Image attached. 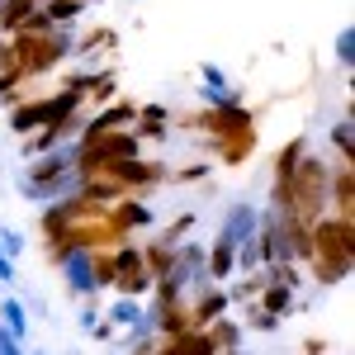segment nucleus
Listing matches in <instances>:
<instances>
[{
  "label": "nucleus",
  "mask_w": 355,
  "mask_h": 355,
  "mask_svg": "<svg viewBox=\"0 0 355 355\" xmlns=\"http://www.w3.org/2000/svg\"><path fill=\"white\" fill-rule=\"evenodd\" d=\"M308 266H313V279L318 284H341L351 279L355 266V218H341V214H322V218L308 227Z\"/></svg>",
  "instance_id": "f257e3e1"
},
{
  "label": "nucleus",
  "mask_w": 355,
  "mask_h": 355,
  "mask_svg": "<svg viewBox=\"0 0 355 355\" xmlns=\"http://www.w3.org/2000/svg\"><path fill=\"white\" fill-rule=\"evenodd\" d=\"M15 43V67L19 76H48L53 67H62V57L76 53V33L71 28H48V33H10Z\"/></svg>",
  "instance_id": "f03ea898"
},
{
  "label": "nucleus",
  "mask_w": 355,
  "mask_h": 355,
  "mask_svg": "<svg viewBox=\"0 0 355 355\" xmlns=\"http://www.w3.org/2000/svg\"><path fill=\"white\" fill-rule=\"evenodd\" d=\"M327 185H331L327 157H308L303 152V162L294 166V180H289V214L303 227H313V223L327 214Z\"/></svg>",
  "instance_id": "7ed1b4c3"
},
{
  "label": "nucleus",
  "mask_w": 355,
  "mask_h": 355,
  "mask_svg": "<svg viewBox=\"0 0 355 355\" xmlns=\"http://www.w3.org/2000/svg\"><path fill=\"white\" fill-rule=\"evenodd\" d=\"M110 261H114V294L119 299H147L152 294V275L142 266V251L133 242H114L110 246Z\"/></svg>",
  "instance_id": "20e7f679"
},
{
  "label": "nucleus",
  "mask_w": 355,
  "mask_h": 355,
  "mask_svg": "<svg viewBox=\"0 0 355 355\" xmlns=\"http://www.w3.org/2000/svg\"><path fill=\"white\" fill-rule=\"evenodd\" d=\"M256 232H261V209H256L251 199H242V204H232V209L223 214V227H218V237H214V242H223V246H232V251H237V246L251 242Z\"/></svg>",
  "instance_id": "39448f33"
},
{
  "label": "nucleus",
  "mask_w": 355,
  "mask_h": 355,
  "mask_svg": "<svg viewBox=\"0 0 355 355\" xmlns=\"http://www.w3.org/2000/svg\"><path fill=\"white\" fill-rule=\"evenodd\" d=\"M194 128H204V133L214 137H227V133H246V128H256V119H251V110H246L242 100L237 105H218V110H204L190 119Z\"/></svg>",
  "instance_id": "423d86ee"
},
{
  "label": "nucleus",
  "mask_w": 355,
  "mask_h": 355,
  "mask_svg": "<svg viewBox=\"0 0 355 355\" xmlns=\"http://www.w3.org/2000/svg\"><path fill=\"white\" fill-rule=\"evenodd\" d=\"M152 223H157L152 204H142V199H133V194H123V199L110 209V227H114V237H119V242H128V232L152 227Z\"/></svg>",
  "instance_id": "0eeeda50"
},
{
  "label": "nucleus",
  "mask_w": 355,
  "mask_h": 355,
  "mask_svg": "<svg viewBox=\"0 0 355 355\" xmlns=\"http://www.w3.org/2000/svg\"><path fill=\"white\" fill-rule=\"evenodd\" d=\"M185 303H190V331H204L209 322L227 318V289H223V284H209V289L190 294Z\"/></svg>",
  "instance_id": "6e6552de"
},
{
  "label": "nucleus",
  "mask_w": 355,
  "mask_h": 355,
  "mask_svg": "<svg viewBox=\"0 0 355 355\" xmlns=\"http://www.w3.org/2000/svg\"><path fill=\"white\" fill-rule=\"evenodd\" d=\"M327 214L355 218V166H331V185H327Z\"/></svg>",
  "instance_id": "1a4fd4ad"
},
{
  "label": "nucleus",
  "mask_w": 355,
  "mask_h": 355,
  "mask_svg": "<svg viewBox=\"0 0 355 355\" xmlns=\"http://www.w3.org/2000/svg\"><path fill=\"white\" fill-rule=\"evenodd\" d=\"M48 123H53L48 95H43V100H24V105H15V110H10V128L19 133V142H24V137H33L38 128H48Z\"/></svg>",
  "instance_id": "9d476101"
},
{
  "label": "nucleus",
  "mask_w": 355,
  "mask_h": 355,
  "mask_svg": "<svg viewBox=\"0 0 355 355\" xmlns=\"http://www.w3.org/2000/svg\"><path fill=\"white\" fill-rule=\"evenodd\" d=\"M199 81H204V90H199V95H204V105H209V110H218V105H237V90L227 85L223 67L204 62V67H199Z\"/></svg>",
  "instance_id": "9b49d317"
},
{
  "label": "nucleus",
  "mask_w": 355,
  "mask_h": 355,
  "mask_svg": "<svg viewBox=\"0 0 355 355\" xmlns=\"http://www.w3.org/2000/svg\"><path fill=\"white\" fill-rule=\"evenodd\" d=\"M0 331H5L15 346H24V341H28V313H24V299H0Z\"/></svg>",
  "instance_id": "f8f14e48"
},
{
  "label": "nucleus",
  "mask_w": 355,
  "mask_h": 355,
  "mask_svg": "<svg viewBox=\"0 0 355 355\" xmlns=\"http://www.w3.org/2000/svg\"><path fill=\"white\" fill-rule=\"evenodd\" d=\"M214 152H218V162H227V166L246 162V157L256 152V128H246V133H227V137H214Z\"/></svg>",
  "instance_id": "ddd939ff"
},
{
  "label": "nucleus",
  "mask_w": 355,
  "mask_h": 355,
  "mask_svg": "<svg viewBox=\"0 0 355 355\" xmlns=\"http://www.w3.org/2000/svg\"><path fill=\"white\" fill-rule=\"evenodd\" d=\"M43 10V0H0V33L10 38V33H19L28 24V15H38Z\"/></svg>",
  "instance_id": "4468645a"
},
{
  "label": "nucleus",
  "mask_w": 355,
  "mask_h": 355,
  "mask_svg": "<svg viewBox=\"0 0 355 355\" xmlns=\"http://www.w3.org/2000/svg\"><path fill=\"white\" fill-rule=\"evenodd\" d=\"M256 308H261V313H270V318H284V313L294 308V289L266 279V284H261V294H256Z\"/></svg>",
  "instance_id": "2eb2a0df"
},
{
  "label": "nucleus",
  "mask_w": 355,
  "mask_h": 355,
  "mask_svg": "<svg viewBox=\"0 0 355 355\" xmlns=\"http://www.w3.org/2000/svg\"><path fill=\"white\" fill-rule=\"evenodd\" d=\"M142 318H147V303L142 299H114L110 308H105V322H110V327H137Z\"/></svg>",
  "instance_id": "dca6fc26"
},
{
  "label": "nucleus",
  "mask_w": 355,
  "mask_h": 355,
  "mask_svg": "<svg viewBox=\"0 0 355 355\" xmlns=\"http://www.w3.org/2000/svg\"><path fill=\"white\" fill-rule=\"evenodd\" d=\"M209 341H214V351H242V322H232V318H218V322H209Z\"/></svg>",
  "instance_id": "f3484780"
},
{
  "label": "nucleus",
  "mask_w": 355,
  "mask_h": 355,
  "mask_svg": "<svg viewBox=\"0 0 355 355\" xmlns=\"http://www.w3.org/2000/svg\"><path fill=\"white\" fill-rule=\"evenodd\" d=\"M137 251H142V266L152 275V284H157V279L171 270V261H175V246H166V242H147V246H137Z\"/></svg>",
  "instance_id": "a211bd4d"
},
{
  "label": "nucleus",
  "mask_w": 355,
  "mask_h": 355,
  "mask_svg": "<svg viewBox=\"0 0 355 355\" xmlns=\"http://www.w3.org/2000/svg\"><path fill=\"white\" fill-rule=\"evenodd\" d=\"M327 137H331V147H336V157H341V166H355V123L351 119H341Z\"/></svg>",
  "instance_id": "6ab92c4d"
},
{
  "label": "nucleus",
  "mask_w": 355,
  "mask_h": 355,
  "mask_svg": "<svg viewBox=\"0 0 355 355\" xmlns=\"http://www.w3.org/2000/svg\"><path fill=\"white\" fill-rule=\"evenodd\" d=\"M76 327H81L85 336H95V341H110V336H114V327L105 322L100 308H81V313H76Z\"/></svg>",
  "instance_id": "aec40b11"
},
{
  "label": "nucleus",
  "mask_w": 355,
  "mask_h": 355,
  "mask_svg": "<svg viewBox=\"0 0 355 355\" xmlns=\"http://www.w3.org/2000/svg\"><path fill=\"white\" fill-rule=\"evenodd\" d=\"M331 57H336V62H341L346 71L355 67V28H351V24H346L341 33H336V43H331Z\"/></svg>",
  "instance_id": "412c9836"
},
{
  "label": "nucleus",
  "mask_w": 355,
  "mask_h": 355,
  "mask_svg": "<svg viewBox=\"0 0 355 355\" xmlns=\"http://www.w3.org/2000/svg\"><path fill=\"white\" fill-rule=\"evenodd\" d=\"M24 232H19V227H0V256H10V261H15V266H19V256H24Z\"/></svg>",
  "instance_id": "4be33fe9"
},
{
  "label": "nucleus",
  "mask_w": 355,
  "mask_h": 355,
  "mask_svg": "<svg viewBox=\"0 0 355 355\" xmlns=\"http://www.w3.org/2000/svg\"><path fill=\"white\" fill-rule=\"evenodd\" d=\"M190 227H194V214H180V218L171 223V227H166V232L157 237V242H166V246H180V242H185V232H190Z\"/></svg>",
  "instance_id": "5701e85b"
},
{
  "label": "nucleus",
  "mask_w": 355,
  "mask_h": 355,
  "mask_svg": "<svg viewBox=\"0 0 355 355\" xmlns=\"http://www.w3.org/2000/svg\"><path fill=\"white\" fill-rule=\"evenodd\" d=\"M246 327H251V331H279V318L261 313L256 303H246Z\"/></svg>",
  "instance_id": "b1692460"
},
{
  "label": "nucleus",
  "mask_w": 355,
  "mask_h": 355,
  "mask_svg": "<svg viewBox=\"0 0 355 355\" xmlns=\"http://www.w3.org/2000/svg\"><path fill=\"white\" fill-rule=\"evenodd\" d=\"M137 119H142V123H171V110H166V105H137Z\"/></svg>",
  "instance_id": "393cba45"
},
{
  "label": "nucleus",
  "mask_w": 355,
  "mask_h": 355,
  "mask_svg": "<svg viewBox=\"0 0 355 355\" xmlns=\"http://www.w3.org/2000/svg\"><path fill=\"white\" fill-rule=\"evenodd\" d=\"M214 166L209 162H194V166H185V171H175V185H194V180H204Z\"/></svg>",
  "instance_id": "a878e982"
},
{
  "label": "nucleus",
  "mask_w": 355,
  "mask_h": 355,
  "mask_svg": "<svg viewBox=\"0 0 355 355\" xmlns=\"http://www.w3.org/2000/svg\"><path fill=\"white\" fill-rule=\"evenodd\" d=\"M0 71H19V67H15V43H10L5 33H0Z\"/></svg>",
  "instance_id": "bb28decb"
},
{
  "label": "nucleus",
  "mask_w": 355,
  "mask_h": 355,
  "mask_svg": "<svg viewBox=\"0 0 355 355\" xmlns=\"http://www.w3.org/2000/svg\"><path fill=\"white\" fill-rule=\"evenodd\" d=\"M5 284H15V261H10V256H0V289H5Z\"/></svg>",
  "instance_id": "cd10ccee"
},
{
  "label": "nucleus",
  "mask_w": 355,
  "mask_h": 355,
  "mask_svg": "<svg viewBox=\"0 0 355 355\" xmlns=\"http://www.w3.org/2000/svg\"><path fill=\"white\" fill-rule=\"evenodd\" d=\"M28 355H48V351H28Z\"/></svg>",
  "instance_id": "c85d7f7f"
},
{
  "label": "nucleus",
  "mask_w": 355,
  "mask_h": 355,
  "mask_svg": "<svg viewBox=\"0 0 355 355\" xmlns=\"http://www.w3.org/2000/svg\"><path fill=\"white\" fill-rule=\"evenodd\" d=\"M81 5H90V0H81Z\"/></svg>",
  "instance_id": "c756f323"
},
{
  "label": "nucleus",
  "mask_w": 355,
  "mask_h": 355,
  "mask_svg": "<svg viewBox=\"0 0 355 355\" xmlns=\"http://www.w3.org/2000/svg\"><path fill=\"white\" fill-rule=\"evenodd\" d=\"M0 227H5V223H0Z\"/></svg>",
  "instance_id": "7c9ffc66"
}]
</instances>
